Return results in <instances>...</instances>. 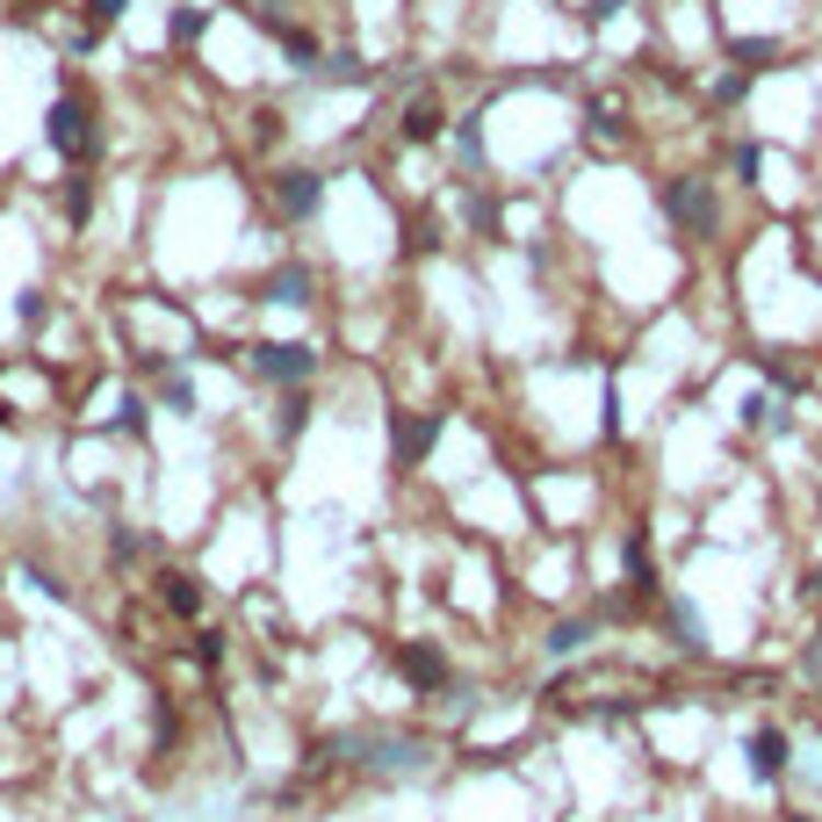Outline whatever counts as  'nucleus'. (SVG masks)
Returning a JSON list of instances; mask_svg holds the SVG:
<instances>
[{
    "instance_id": "nucleus-1",
    "label": "nucleus",
    "mask_w": 822,
    "mask_h": 822,
    "mask_svg": "<svg viewBox=\"0 0 822 822\" xmlns=\"http://www.w3.org/2000/svg\"><path fill=\"white\" fill-rule=\"evenodd\" d=\"M729 181L715 167H664L650 181V209L664 224V239L678 246L685 260H707V253H729Z\"/></svg>"
},
{
    "instance_id": "nucleus-2",
    "label": "nucleus",
    "mask_w": 822,
    "mask_h": 822,
    "mask_svg": "<svg viewBox=\"0 0 822 822\" xmlns=\"http://www.w3.org/2000/svg\"><path fill=\"white\" fill-rule=\"evenodd\" d=\"M520 491H527V520L541 534L606 527V477L584 463H534V469H520Z\"/></svg>"
},
{
    "instance_id": "nucleus-3",
    "label": "nucleus",
    "mask_w": 822,
    "mask_h": 822,
    "mask_svg": "<svg viewBox=\"0 0 822 822\" xmlns=\"http://www.w3.org/2000/svg\"><path fill=\"white\" fill-rule=\"evenodd\" d=\"M231 368H239L253 390H318L332 376V346L318 332H246L231 340Z\"/></svg>"
},
{
    "instance_id": "nucleus-4",
    "label": "nucleus",
    "mask_w": 822,
    "mask_h": 822,
    "mask_svg": "<svg viewBox=\"0 0 822 822\" xmlns=\"http://www.w3.org/2000/svg\"><path fill=\"white\" fill-rule=\"evenodd\" d=\"M36 152L52 159L58 173H72V167H102L109 159V109H102V94L87 80H66L44 102V123H36Z\"/></svg>"
},
{
    "instance_id": "nucleus-5",
    "label": "nucleus",
    "mask_w": 822,
    "mask_h": 822,
    "mask_svg": "<svg viewBox=\"0 0 822 822\" xmlns=\"http://www.w3.org/2000/svg\"><path fill=\"white\" fill-rule=\"evenodd\" d=\"M239 296L260 310H296V318H318V310L332 304V267L318 253H304V246H282L274 260H260L253 274L239 282Z\"/></svg>"
},
{
    "instance_id": "nucleus-6",
    "label": "nucleus",
    "mask_w": 822,
    "mask_h": 822,
    "mask_svg": "<svg viewBox=\"0 0 822 822\" xmlns=\"http://www.w3.org/2000/svg\"><path fill=\"white\" fill-rule=\"evenodd\" d=\"M145 600H152L181 635H189V628H203V620L217 614V584H209L195 563H173V556H167V563L145 570Z\"/></svg>"
},
{
    "instance_id": "nucleus-7",
    "label": "nucleus",
    "mask_w": 822,
    "mask_h": 822,
    "mask_svg": "<svg viewBox=\"0 0 822 822\" xmlns=\"http://www.w3.org/2000/svg\"><path fill=\"white\" fill-rule=\"evenodd\" d=\"M794 729L779 715H757L751 729H743V772H751V787H779V779H794Z\"/></svg>"
},
{
    "instance_id": "nucleus-8",
    "label": "nucleus",
    "mask_w": 822,
    "mask_h": 822,
    "mask_svg": "<svg viewBox=\"0 0 822 822\" xmlns=\"http://www.w3.org/2000/svg\"><path fill=\"white\" fill-rule=\"evenodd\" d=\"M779 822H815V808H787V815H779Z\"/></svg>"
}]
</instances>
